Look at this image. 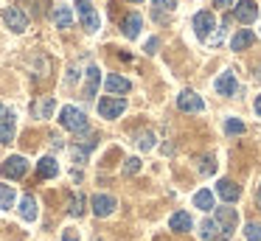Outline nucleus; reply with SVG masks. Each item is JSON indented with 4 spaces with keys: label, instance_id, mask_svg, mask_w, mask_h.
<instances>
[{
    "label": "nucleus",
    "instance_id": "c756f323",
    "mask_svg": "<svg viewBox=\"0 0 261 241\" xmlns=\"http://www.w3.org/2000/svg\"><path fill=\"white\" fill-rule=\"evenodd\" d=\"M199 171H202V174H214L216 171L214 157H202V160H199Z\"/></svg>",
    "mask_w": 261,
    "mask_h": 241
},
{
    "label": "nucleus",
    "instance_id": "1a4fd4ad",
    "mask_svg": "<svg viewBox=\"0 0 261 241\" xmlns=\"http://www.w3.org/2000/svg\"><path fill=\"white\" fill-rule=\"evenodd\" d=\"M177 106H180L182 112H202L205 110L202 98H199L197 93H191V90H182V93L177 95Z\"/></svg>",
    "mask_w": 261,
    "mask_h": 241
},
{
    "label": "nucleus",
    "instance_id": "7c9ffc66",
    "mask_svg": "<svg viewBox=\"0 0 261 241\" xmlns=\"http://www.w3.org/2000/svg\"><path fill=\"white\" fill-rule=\"evenodd\" d=\"M124 171L126 174H138L141 171V160H138V157H129V160L124 163Z\"/></svg>",
    "mask_w": 261,
    "mask_h": 241
},
{
    "label": "nucleus",
    "instance_id": "9d476101",
    "mask_svg": "<svg viewBox=\"0 0 261 241\" xmlns=\"http://www.w3.org/2000/svg\"><path fill=\"white\" fill-rule=\"evenodd\" d=\"M90 205H93V213H96V216H110V213L115 210V205H118V202H115V196H110V194H96L90 199Z\"/></svg>",
    "mask_w": 261,
    "mask_h": 241
},
{
    "label": "nucleus",
    "instance_id": "e433bc0d",
    "mask_svg": "<svg viewBox=\"0 0 261 241\" xmlns=\"http://www.w3.org/2000/svg\"><path fill=\"white\" fill-rule=\"evenodd\" d=\"M253 106H255V112H258V118H261V95L255 98V104H253Z\"/></svg>",
    "mask_w": 261,
    "mask_h": 241
},
{
    "label": "nucleus",
    "instance_id": "393cba45",
    "mask_svg": "<svg viewBox=\"0 0 261 241\" xmlns=\"http://www.w3.org/2000/svg\"><path fill=\"white\" fill-rule=\"evenodd\" d=\"M216 222L214 219H202V222H199V238L202 241H214L216 238Z\"/></svg>",
    "mask_w": 261,
    "mask_h": 241
},
{
    "label": "nucleus",
    "instance_id": "ea45409f",
    "mask_svg": "<svg viewBox=\"0 0 261 241\" xmlns=\"http://www.w3.org/2000/svg\"><path fill=\"white\" fill-rule=\"evenodd\" d=\"M258 78H261V70H258Z\"/></svg>",
    "mask_w": 261,
    "mask_h": 241
},
{
    "label": "nucleus",
    "instance_id": "6ab92c4d",
    "mask_svg": "<svg viewBox=\"0 0 261 241\" xmlns=\"http://www.w3.org/2000/svg\"><path fill=\"white\" fill-rule=\"evenodd\" d=\"M37 174H40L42 179H54L59 174V163L54 160V157H42V160L37 163Z\"/></svg>",
    "mask_w": 261,
    "mask_h": 241
},
{
    "label": "nucleus",
    "instance_id": "0eeeda50",
    "mask_svg": "<svg viewBox=\"0 0 261 241\" xmlns=\"http://www.w3.org/2000/svg\"><path fill=\"white\" fill-rule=\"evenodd\" d=\"M191 25H194V31H197L199 39H208L211 31L216 28V17L211 14V11H197L194 20H191Z\"/></svg>",
    "mask_w": 261,
    "mask_h": 241
},
{
    "label": "nucleus",
    "instance_id": "58836bf2",
    "mask_svg": "<svg viewBox=\"0 0 261 241\" xmlns=\"http://www.w3.org/2000/svg\"><path fill=\"white\" fill-rule=\"evenodd\" d=\"M3 118H6V110H3V104H0V121H3Z\"/></svg>",
    "mask_w": 261,
    "mask_h": 241
},
{
    "label": "nucleus",
    "instance_id": "a878e982",
    "mask_svg": "<svg viewBox=\"0 0 261 241\" xmlns=\"http://www.w3.org/2000/svg\"><path fill=\"white\" fill-rule=\"evenodd\" d=\"M85 205H87V199H85L82 194L70 196V207H68V213H70V216H82V213H85Z\"/></svg>",
    "mask_w": 261,
    "mask_h": 241
},
{
    "label": "nucleus",
    "instance_id": "4468645a",
    "mask_svg": "<svg viewBox=\"0 0 261 241\" xmlns=\"http://www.w3.org/2000/svg\"><path fill=\"white\" fill-rule=\"evenodd\" d=\"M214 87H216V93H219V95H233V93H236V76H233L230 70H225L214 82Z\"/></svg>",
    "mask_w": 261,
    "mask_h": 241
},
{
    "label": "nucleus",
    "instance_id": "ddd939ff",
    "mask_svg": "<svg viewBox=\"0 0 261 241\" xmlns=\"http://www.w3.org/2000/svg\"><path fill=\"white\" fill-rule=\"evenodd\" d=\"M104 87H107V93H113V95H124V93H129V90H132V84L126 82L124 76H115V73H113V76L104 78Z\"/></svg>",
    "mask_w": 261,
    "mask_h": 241
},
{
    "label": "nucleus",
    "instance_id": "423d86ee",
    "mask_svg": "<svg viewBox=\"0 0 261 241\" xmlns=\"http://www.w3.org/2000/svg\"><path fill=\"white\" fill-rule=\"evenodd\" d=\"M126 110V98H113V95H104L101 101H98V115L101 118H118L121 112Z\"/></svg>",
    "mask_w": 261,
    "mask_h": 241
},
{
    "label": "nucleus",
    "instance_id": "f03ea898",
    "mask_svg": "<svg viewBox=\"0 0 261 241\" xmlns=\"http://www.w3.org/2000/svg\"><path fill=\"white\" fill-rule=\"evenodd\" d=\"M25 171H29V160H25V157H20V154L6 157V163L0 166V174H3V177H9V179H23Z\"/></svg>",
    "mask_w": 261,
    "mask_h": 241
},
{
    "label": "nucleus",
    "instance_id": "f704fd0d",
    "mask_svg": "<svg viewBox=\"0 0 261 241\" xmlns=\"http://www.w3.org/2000/svg\"><path fill=\"white\" fill-rule=\"evenodd\" d=\"M222 37H225V34H222V31H216V34H211V37L205 39V42H208V45H219V42H222Z\"/></svg>",
    "mask_w": 261,
    "mask_h": 241
},
{
    "label": "nucleus",
    "instance_id": "72a5a7b5",
    "mask_svg": "<svg viewBox=\"0 0 261 241\" xmlns=\"http://www.w3.org/2000/svg\"><path fill=\"white\" fill-rule=\"evenodd\" d=\"M62 241H79V233H76L73 227H68V230L62 233Z\"/></svg>",
    "mask_w": 261,
    "mask_h": 241
},
{
    "label": "nucleus",
    "instance_id": "c85d7f7f",
    "mask_svg": "<svg viewBox=\"0 0 261 241\" xmlns=\"http://www.w3.org/2000/svg\"><path fill=\"white\" fill-rule=\"evenodd\" d=\"M244 235H247V241H261V224H247Z\"/></svg>",
    "mask_w": 261,
    "mask_h": 241
},
{
    "label": "nucleus",
    "instance_id": "2f4dec72",
    "mask_svg": "<svg viewBox=\"0 0 261 241\" xmlns=\"http://www.w3.org/2000/svg\"><path fill=\"white\" fill-rule=\"evenodd\" d=\"M158 48H160V39L152 37V39L146 42V48H143V50H146V53H158Z\"/></svg>",
    "mask_w": 261,
    "mask_h": 241
},
{
    "label": "nucleus",
    "instance_id": "b1692460",
    "mask_svg": "<svg viewBox=\"0 0 261 241\" xmlns=\"http://www.w3.org/2000/svg\"><path fill=\"white\" fill-rule=\"evenodd\" d=\"M54 22H57L59 28H70V25H73V14H70L68 6H59V9H54Z\"/></svg>",
    "mask_w": 261,
    "mask_h": 241
},
{
    "label": "nucleus",
    "instance_id": "7ed1b4c3",
    "mask_svg": "<svg viewBox=\"0 0 261 241\" xmlns=\"http://www.w3.org/2000/svg\"><path fill=\"white\" fill-rule=\"evenodd\" d=\"M216 227L225 233V238H230V233L236 230V224H239V213H236V207H216Z\"/></svg>",
    "mask_w": 261,
    "mask_h": 241
},
{
    "label": "nucleus",
    "instance_id": "bb28decb",
    "mask_svg": "<svg viewBox=\"0 0 261 241\" xmlns=\"http://www.w3.org/2000/svg\"><path fill=\"white\" fill-rule=\"evenodd\" d=\"M225 132L227 135H242L244 132V123L239 121V118H227V121H225Z\"/></svg>",
    "mask_w": 261,
    "mask_h": 241
},
{
    "label": "nucleus",
    "instance_id": "f3484780",
    "mask_svg": "<svg viewBox=\"0 0 261 241\" xmlns=\"http://www.w3.org/2000/svg\"><path fill=\"white\" fill-rule=\"evenodd\" d=\"M54 110H57V101H54L51 95H45V98H40V101L31 104V112H34L37 118H51Z\"/></svg>",
    "mask_w": 261,
    "mask_h": 241
},
{
    "label": "nucleus",
    "instance_id": "5701e85b",
    "mask_svg": "<svg viewBox=\"0 0 261 241\" xmlns=\"http://www.w3.org/2000/svg\"><path fill=\"white\" fill-rule=\"evenodd\" d=\"M14 202H17L14 188H12V185H3V182H0V210H9V207H14Z\"/></svg>",
    "mask_w": 261,
    "mask_h": 241
},
{
    "label": "nucleus",
    "instance_id": "20e7f679",
    "mask_svg": "<svg viewBox=\"0 0 261 241\" xmlns=\"http://www.w3.org/2000/svg\"><path fill=\"white\" fill-rule=\"evenodd\" d=\"M76 3V11H79V17H82V28L85 31H98V14H96V9L90 6V0H73Z\"/></svg>",
    "mask_w": 261,
    "mask_h": 241
},
{
    "label": "nucleus",
    "instance_id": "9b49d317",
    "mask_svg": "<svg viewBox=\"0 0 261 241\" xmlns=\"http://www.w3.org/2000/svg\"><path fill=\"white\" fill-rule=\"evenodd\" d=\"M216 194H219L225 202H236L239 196H242V188H239L233 179H219V182H216Z\"/></svg>",
    "mask_w": 261,
    "mask_h": 241
},
{
    "label": "nucleus",
    "instance_id": "f257e3e1",
    "mask_svg": "<svg viewBox=\"0 0 261 241\" xmlns=\"http://www.w3.org/2000/svg\"><path fill=\"white\" fill-rule=\"evenodd\" d=\"M59 123H62L65 129H70V132H76V135L87 132V115L73 104H68V106L59 110Z\"/></svg>",
    "mask_w": 261,
    "mask_h": 241
},
{
    "label": "nucleus",
    "instance_id": "6e6552de",
    "mask_svg": "<svg viewBox=\"0 0 261 241\" xmlns=\"http://www.w3.org/2000/svg\"><path fill=\"white\" fill-rule=\"evenodd\" d=\"M233 17H236L239 22H253L255 17H258V6H255V0H239L236 9H233Z\"/></svg>",
    "mask_w": 261,
    "mask_h": 241
},
{
    "label": "nucleus",
    "instance_id": "473e14b6",
    "mask_svg": "<svg viewBox=\"0 0 261 241\" xmlns=\"http://www.w3.org/2000/svg\"><path fill=\"white\" fill-rule=\"evenodd\" d=\"M152 3L158 6V9H169V11H171V9L177 6V0H152Z\"/></svg>",
    "mask_w": 261,
    "mask_h": 241
},
{
    "label": "nucleus",
    "instance_id": "dca6fc26",
    "mask_svg": "<svg viewBox=\"0 0 261 241\" xmlns=\"http://www.w3.org/2000/svg\"><path fill=\"white\" fill-rule=\"evenodd\" d=\"M98 84H101V70H98L96 65L87 67V82H85V98H93L98 90Z\"/></svg>",
    "mask_w": 261,
    "mask_h": 241
},
{
    "label": "nucleus",
    "instance_id": "2eb2a0df",
    "mask_svg": "<svg viewBox=\"0 0 261 241\" xmlns=\"http://www.w3.org/2000/svg\"><path fill=\"white\" fill-rule=\"evenodd\" d=\"M20 216H23L25 222H37V216H40V207H37V199H34L31 194L20 199Z\"/></svg>",
    "mask_w": 261,
    "mask_h": 241
},
{
    "label": "nucleus",
    "instance_id": "f8f14e48",
    "mask_svg": "<svg viewBox=\"0 0 261 241\" xmlns=\"http://www.w3.org/2000/svg\"><path fill=\"white\" fill-rule=\"evenodd\" d=\"M141 25H143V17L141 14H126L124 22H121V31H124L126 39H135L141 34Z\"/></svg>",
    "mask_w": 261,
    "mask_h": 241
},
{
    "label": "nucleus",
    "instance_id": "a211bd4d",
    "mask_svg": "<svg viewBox=\"0 0 261 241\" xmlns=\"http://www.w3.org/2000/svg\"><path fill=\"white\" fill-rule=\"evenodd\" d=\"M169 227L174 230V233H188V230H191V216H188L186 210H177V213H171V219H169Z\"/></svg>",
    "mask_w": 261,
    "mask_h": 241
},
{
    "label": "nucleus",
    "instance_id": "4c0bfd02",
    "mask_svg": "<svg viewBox=\"0 0 261 241\" xmlns=\"http://www.w3.org/2000/svg\"><path fill=\"white\" fill-rule=\"evenodd\" d=\"M255 199H258V207H261V185H258V191H255Z\"/></svg>",
    "mask_w": 261,
    "mask_h": 241
},
{
    "label": "nucleus",
    "instance_id": "cd10ccee",
    "mask_svg": "<svg viewBox=\"0 0 261 241\" xmlns=\"http://www.w3.org/2000/svg\"><path fill=\"white\" fill-rule=\"evenodd\" d=\"M138 146H141L143 151H149L154 146V135L152 132H141V135H138Z\"/></svg>",
    "mask_w": 261,
    "mask_h": 241
},
{
    "label": "nucleus",
    "instance_id": "412c9836",
    "mask_svg": "<svg viewBox=\"0 0 261 241\" xmlns=\"http://www.w3.org/2000/svg\"><path fill=\"white\" fill-rule=\"evenodd\" d=\"M253 42H255L253 31H247V28H242V31H236V34H233V39H230V48H233V50H244V48H250Z\"/></svg>",
    "mask_w": 261,
    "mask_h": 241
},
{
    "label": "nucleus",
    "instance_id": "aec40b11",
    "mask_svg": "<svg viewBox=\"0 0 261 241\" xmlns=\"http://www.w3.org/2000/svg\"><path fill=\"white\" fill-rule=\"evenodd\" d=\"M14 129H17V123H14V112H6V118L0 121V143L14 140Z\"/></svg>",
    "mask_w": 261,
    "mask_h": 241
},
{
    "label": "nucleus",
    "instance_id": "4be33fe9",
    "mask_svg": "<svg viewBox=\"0 0 261 241\" xmlns=\"http://www.w3.org/2000/svg\"><path fill=\"white\" fill-rule=\"evenodd\" d=\"M194 207H199V210H214V194L208 188L197 191L194 194Z\"/></svg>",
    "mask_w": 261,
    "mask_h": 241
},
{
    "label": "nucleus",
    "instance_id": "c9c22d12",
    "mask_svg": "<svg viewBox=\"0 0 261 241\" xmlns=\"http://www.w3.org/2000/svg\"><path fill=\"white\" fill-rule=\"evenodd\" d=\"M225 6H233V0H216V9H225Z\"/></svg>",
    "mask_w": 261,
    "mask_h": 241
},
{
    "label": "nucleus",
    "instance_id": "39448f33",
    "mask_svg": "<svg viewBox=\"0 0 261 241\" xmlns=\"http://www.w3.org/2000/svg\"><path fill=\"white\" fill-rule=\"evenodd\" d=\"M3 22H6L14 34H23L25 28H29V17H25V11L17 9V6H9V9L3 11Z\"/></svg>",
    "mask_w": 261,
    "mask_h": 241
}]
</instances>
